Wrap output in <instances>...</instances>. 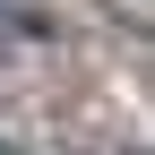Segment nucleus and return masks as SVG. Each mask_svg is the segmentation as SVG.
<instances>
[{
  "label": "nucleus",
  "instance_id": "nucleus-1",
  "mask_svg": "<svg viewBox=\"0 0 155 155\" xmlns=\"http://www.w3.org/2000/svg\"><path fill=\"white\" fill-rule=\"evenodd\" d=\"M0 155H26V147H0Z\"/></svg>",
  "mask_w": 155,
  "mask_h": 155
}]
</instances>
